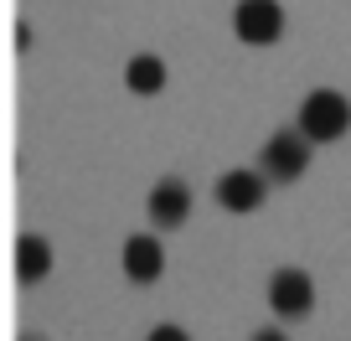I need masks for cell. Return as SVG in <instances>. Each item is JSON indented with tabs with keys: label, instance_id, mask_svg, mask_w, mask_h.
I'll return each mask as SVG.
<instances>
[{
	"label": "cell",
	"instance_id": "cell-1",
	"mask_svg": "<svg viewBox=\"0 0 351 341\" xmlns=\"http://www.w3.org/2000/svg\"><path fill=\"white\" fill-rule=\"evenodd\" d=\"M346 130H351V104H346V93H336V89H315L305 104H300V134H305L310 145L341 140Z\"/></svg>",
	"mask_w": 351,
	"mask_h": 341
},
{
	"label": "cell",
	"instance_id": "cell-2",
	"mask_svg": "<svg viewBox=\"0 0 351 341\" xmlns=\"http://www.w3.org/2000/svg\"><path fill=\"white\" fill-rule=\"evenodd\" d=\"M305 165H310V140L300 130H279L274 140L263 145L258 171L269 181H300V176H305Z\"/></svg>",
	"mask_w": 351,
	"mask_h": 341
},
{
	"label": "cell",
	"instance_id": "cell-3",
	"mask_svg": "<svg viewBox=\"0 0 351 341\" xmlns=\"http://www.w3.org/2000/svg\"><path fill=\"white\" fill-rule=\"evenodd\" d=\"M232 26H238V36L248 47H269L285 36V11H279V0H238Z\"/></svg>",
	"mask_w": 351,
	"mask_h": 341
},
{
	"label": "cell",
	"instance_id": "cell-4",
	"mask_svg": "<svg viewBox=\"0 0 351 341\" xmlns=\"http://www.w3.org/2000/svg\"><path fill=\"white\" fill-rule=\"evenodd\" d=\"M269 305H274V316H310V305H315V285H310L305 269H279L274 279H269Z\"/></svg>",
	"mask_w": 351,
	"mask_h": 341
},
{
	"label": "cell",
	"instance_id": "cell-5",
	"mask_svg": "<svg viewBox=\"0 0 351 341\" xmlns=\"http://www.w3.org/2000/svg\"><path fill=\"white\" fill-rule=\"evenodd\" d=\"M263 191H269V176H263V171H228V176L217 181V202L228 212H258Z\"/></svg>",
	"mask_w": 351,
	"mask_h": 341
},
{
	"label": "cell",
	"instance_id": "cell-6",
	"mask_svg": "<svg viewBox=\"0 0 351 341\" xmlns=\"http://www.w3.org/2000/svg\"><path fill=\"white\" fill-rule=\"evenodd\" d=\"M186 217H191V191H186V181L165 176L160 187L150 191V222H155V228H181Z\"/></svg>",
	"mask_w": 351,
	"mask_h": 341
},
{
	"label": "cell",
	"instance_id": "cell-7",
	"mask_svg": "<svg viewBox=\"0 0 351 341\" xmlns=\"http://www.w3.org/2000/svg\"><path fill=\"white\" fill-rule=\"evenodd\" d=\"M160 269H165L160 243H155L150 233H134V238L124 243V274H130L134 285H155V279H160Z\"/></svg>",
	"mask_w": 351,
	"mask_h": 341
},
{
	"label": "cell",
	"instance_id": "cell-8",
	"mask_svg": "<svg viewBox=\"0 0 351 341\" xmlns=\"http://www.w3.org/2000/svg\"><path fill=\"white\" fill-rule=\"evenodd\" d=\"M52 274V248H47V238H36V233H21L16 238V279L21 285H36V279Z\"/></svg>",
	"mask_w": 351,
	"mask_h": 341
},
{
	"label": "cell",
	"instance_id": "cell-9",
	"mask_svg": "<svg viewBox=\"0 0 351 341\" xmlns=\"http://www.w3.org/2000/svg\"><path fill=\"white\" fill-rule=\"evenodd\" d=\"M124 78H130V89H134V93H160V89H165V67H160V57H150V52L134 57Z\"/></svg>",
	"mask_w": 351,
	"mask_h": 341
},
{
	"label": "cell",
	"instance_id": "cell-10",
	"mask_svg": "<svg viewBox=\"0 0 351 341\" xmlns=\"http://www.w3.org/2000/svg\"><path fill=\"white\" fill-rule=\"evenodd\" d=\"M145 341H191V336H186L181 326H155V331H150Z\"/></svg>",
	"mask_w": 351,
	"mask_h": 341
},
{
	"label": "cell",
	"instance_id": "cell-11",
	"mask_svg": "<svg viewBox=\"0 0 351 341\" xmlns=\"http://www.w3.org/2000/svg\"><path fill=\"white\" fill-rule=\"evenodd\" d=\"M26 47H32V26L21 21V26H16V52H26Z\"/></svg>",
	"mask_w": 351,
	"mask_h": 341
},
{
	"label": "cell",
	"instance_id": "cell-12",
	"mask_svg": "<svg viewBox=\"0 0 351 341\" xmlns=\"http://www.w3.org/2000/svg\"><path fill=\"white\" fill-rule=\"evenodd\" d=\"M253 341H289V336H285V331H274V326H269V331H258Z\"/></svg>",
	"mask_w": 351,
	"mask_h": 341
},
{
	"label": "cell",
	"instance_id": "cell-13",
	"mask_svg": "<svg viewBox=\"0 0 351 341\" xmlns=\"http://www.w3.org/2000/svg\"><path fill=\"white\" fill-rule=\"evenodd\" d=\"M21 341H36V336H21Z\"/></svg>",
	"mask_w": 351,
	"mask_h": 341
}]
</instances>
